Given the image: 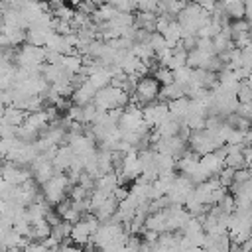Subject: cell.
<instances>
[{"label":"cell","instance_id":"obj_1","mask_svg":"<svg viewBox=\"0 0 252 252\" xmlns=\"http://www.w3.org/2000/svg\"><path fill=\"white\" fill-rule=\"evenodd\" d=\"M130 102V94L124 93L122 89L114 87V85H106L102 89H98L94 93L93 104L98 110H114V108H122Z\"/></svg>","mask_w":252,"mask_h":252},{"label":"cell","instance_id":"obj_2","mask_svg":"<svg viewBox=\"0 0 252 252\" xmlns=\"http://www.w3.org/2000/svg\"><path fill=\"white\" fill-rule=\"evenodd\" d=\"M71 187V181L67 177L65 171H55L43 185H41V195L45 199V203L49 205H57L59 201H63L67 197V191Z\"/></svg>","mask_w":252,"mask_h":252},{"label":"cell","instance_id":"obj_3","mask_svg":"<svg viewBox=\"0 0 252 252\" xmlns=\"http://www.w3.org/2000/svg\"><path fill=\"white\" fill-rule=\"evenodd\" d=\"M158 91H159V83L152 75H144V77L136 79L134 93L130 94V102H134L142 108V106L158 100Z\"/></svg>","mask_w":252,"mask_h":252},{"label":"cell","instance_id":"obj_9","mask_svg":"<svg viewBox=\"0 0 252 252\" xmlns=\"http://www.w3.org/2000/svg\"><path fill=\"white\" fill-rule=\"evenodd\" d=\"M159 85H167V83H173V71L165 65H158L154 69V75H152Z\"/></svg>","mask_w":252,"mask_h":252},{"label":"cell","instance_id":"obj_8","mask_svg":"<svg viewBox=\"0 0 252 252\" xmlns=\"http://www.w3.org/2000/svg\"><path fill=\"white\" fill-rule=\"evenodd\" d=\"M69 232H71V222H67V220H63V219H61L57 224H53V226H51L49 236H51V238H55V240L61 244V242L69 240Z\"/></svg>","mask_w":252,"mask_h":252},{"label":"cell","instance_id":"obj_4","mask_svg":"<svg viewBox=\"0 0 252 252\" xmlns=\"http://www.w3.org/2000/svg\"><path fill=\"white\" fill-rule=\"evenodd\" d=\"M187 146H189V150H191L193 154H197V156L209 154V152H213V150L219 148L217 142L213 140L211 132L205 130V128H201V130H191V134H189V138H187Z\"/></svg>","mask_w":252,"mask_h":252},{"label":"cell","instance_id":"obj_5","mask_svg":"<svg viewBox=\"0 0 252 252\" xmlns=\"http://www.w3.org/2000/svg\"><path fill=\"white\" fill-rule=\"evenodd\" d=\"M94 93H96V89L85 79L83 83H79L75 89H73V93H71V102L73 104H77V106H85V104H89V102H93V98H94Z\"/></svg>","mask_w":252,"mask_h":252},{"label":"cell","instance_id":"obj_6","mask_svg":"<svg viewBox=\"0 0 252 252\" xmlns=\"http://www.w3.org/2000/svg\"><path fill=\"white\" fill-rule=\"evenodd\" d=\"M91 234H93V230L89 228V224H87L83 219H79L77 222H73V224H71L69 240H71L73 244H77V246H83V244L91 238Z\"/></svg>","mask_w":252,"mask_h":252},{"label":"cell","instance_id":"obj_7","mask_svg":"<svg viewBox=\"0 0 252 252\" xmlns=\"http://www.w3.org/2000/svg\"><path fill=\"white\" fill-rule=\"evenodd\" d=\"M179 96H185L183 89L177 85V83H167V85H159V91H158V100L161 102H169V100H175Z\"/></svg>","mask_w":252,"mask_h":252}]
</instances>
